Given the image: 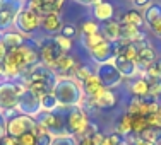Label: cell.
Returning a JSON list of instances; mask_svg holds the SVG:
<instances>
[{
	"mask_svg": "<svg viewBox=\"0 0 161 145\" xmlns=\"http://www.w3.org/2000/svg\"><path fill=\"white\" fill-rule=\"evenodd\" d=\"M147 127V116L146 114H132V132L139 135Z\"/></svg>",
	"mask_w": 161,
	"mask_h": 145,
	"instance_id": "cell-30",
	"label": "cell"
},
{
	"mask_svg": "<svg viewBox=\"0 0 161 145\" xmlns=\"http://www.w3.org/2000/svg\"><path fill=\"white\" fill-rule=\"evenodd\" d=\"M125 138H127L132 145H156V143H151V142H146V140H142L139 135H136V133H130L129 137H125Z\"/></svg>",
	"mask_w": 161,
	"mask_h": 145,
	"instance_id": "cell-39",
	"label": "cell"
},
{
	"mask_svg": "<svg viewBox=\"0 0 161 145\" xmlns=\"http://www.w3.org/2000/svg\"><path fill=\"white\" fill-rule=\"evenodd\" d=\"M19 33H22L24 36H33L38 29L41 28V14L33 10L31 7H28L24 3V7L21 9V12L17 14L16 19V26Z\"/></svg>",
	"mask_w": 161,
	"mask_h": 145,
	"instance_id": "cell-4",
	"label": "cell"
},
{
	"mask_svg": "<svg viewBox=\"0 0 161 145\" xmlns=\"http://www.w3.org/2000/svg\"><path fill=\"white\" fill-rule=\"evenodd\" d=\"M118 55H120V43H118V41H105V43L99 44L98 48H94L89 51L91 60L96 65L113 62L115 56H118Z\"/></svg>",
	"mask_w": 161,
	"mask_h": 145,
	"instance_id": "cell-12",
	"label": "cell"
},
{
	"mask_svg": "<svg viewBox=\"0 0 161 145\" xmlns=\"http://www.w3.org/2000/svg\"><path fill=\"white\" fill-rule=\"evenodd\" d=\"M34 135H36V145H52V140H53V133H50L47 128L40 127V125L36 123V127H34Z\"/></svg>",
	"mask_w": 161,
	"mask_h": 145,
	"instance_id": "cell-29",
	"label": "cell"
},
{
	"mask_svg": "<svg viewBox=\"0 0 161 145\" xmlns=\"http://www.w3.org/2000/svg\"><path fill=\"white\" fill-rule=\"evenodd\" d=\"M24 89H26V85L21 79L0 82V113L3 114V118L16 113L19 96L22 94Z\"/></svg>",
	"mask_w": 161,
	"mask_h": 145,
	"instance_id": "cell-2",
	"label": "cell"
},
{
	"mask_svg": "<svg viewBox=\"0 0 161 145\" xmlns=\"http://www.w3.org/2000/svg\"><path fill=\"white\" fill-rule=\"evenodd\" d=\"M129 91L132 96L136 97H146L149 96V82L146 77H136L130 80V85H129Z\"/></svg>",
	"mask_w": 161,
	"mask_h": 145,
	"instance_id": "cell-22",
	"label": "cell"
},
{
	"mask_svg": "<svg viewBox=\"0 0 161 145\" xmlns=\"http://www.w3.org/2000/svg\"><path fill=\"white\" fill-rule=\"evenodd\" d=\"M26 38L28 36H24L22 33H19L17 29L16 31H7V33L2 34V43H3V46H5L7 51H12V49L21 48L22 44L26 43Z\"/></svg>",
	"mask_w": 161,
	"mask_h": 145,
	"instance_id": "cell-19",
	"label": "cell"
},
{
	"mask_svg": "<svg viewBox=\"0 0 161 145\" xmlns=\"http://www.w3.org/2000/svg\"><path fill=\"white\" fill-rule=\"evenodd\" d=\"M75 67H77V60H75L70 53H64V55L55 62L53 70H55V74L58 75V77H62V75H72V72H74Z\"/></svg>",
	"mask_w": 161,
	"mask_h": 145,
	"instance_id": "cell-16",
	"label": "cell"
},
{
	"mask_svg": "<svg viewBox=\"0 0 161 145\" xmlns=\"http://www.w3.org/2000/svg\"><path fill=\"white\" fill-rule=\"evenodd\" d=\"M34 127H36V121L28 114H21L16 111L5 118V133L14 137V138H19L24 133L33 132Z\"/></svg>",
	"mask_w": 161,
	"mask_h": 145,
	"instance_id": "cell-5",
	"label": "cell"
},
{
	"mask_svg": "<svg viewBox=\"0 0 161 145\" xmlns=\"http://www.w3.org/2000/svg\"><path fill=\"white\" fill-rule=\"evenodd\" d=\"M94 74H96V77L99 79V82L103 84L105 89H112L113 91L115 87L122 85V82H124V77H122V74L118 72V68L115 67L113 62H106V63L96 65Z\"/></svg>",
	"mask_w": 161,
	"mask_h": 145,
	"instance_id": "cell-9",
	"label": "cell"
},
{
	"mask_svg": "<svg viewBox=\"0 0 161 145\" xmlns=\"http://www.w3.org/2000/svg\"><path fill=\"white\" fill-rule=\"evenodd\" d=\"M96 33H99V24L94 19L84 21L80 24V36H89V34H96Z\"/></svg>",
	"mask_w": 161,
	"mask_h": 145,
	"instance_id": "cell-31",
	"label": "cell"
},
{
	"mask_svg": "<svg viewBox=\"0 0 161 145\" xmlns=\"http://www.w3.org/2000/svg\"><path fill=\"white\" fill-rule=\"evenodd\" d=\"M99 31L106 38V41H120L122 38V26L118 22V19H110L106 22H101Z\"/></svg>",
	"mask_w": 161,
	"mask_h": 145,
	"instance_id": "cell-17",
	"label": "cell"
},
{
	"mask_svg": "<svg viewBox=\"0 0 161 145\" xmlns=\"http://www.w3.org/2000/svg\"><path fill=\"white\" fill-rule=\"evenodd\" d=\"M93 104H94V108H96V109H101V111H110V109H113L115 106L118 104L117 94H115L112 89H105L101 94H98V96L93 99Z\"/></svg>",
	"mask_w": 161,
	"mask_h": 145,
	"instance_id": "cell-15",
	"label": "cell"
},
{
	"mask_svg": "<svg viewBox=\"0 0 161 145\" xmlns=\"http://www.w3.org/2000/svg\"><path fill=\"white\" fill-rule=\"evenodd\" d=\"M93 17L98 22H106L110 19H115V7L106 0H99L93 5Z\"/></svg>",
	"mask_w": 161,
	"mask_h": 145,
	"instance_id": "cell-18",
	"label": "cell"
},
{
	"mask_svg": "<svg viewBox=\"0 0 161 145\" xmlns=\"http://www.w3.org/2000/svg\"><path fill=\"white\" fill-rule=\"evenodd\" d=\"M17 143L19 145H36V135H34V132H28L24 135H21L17 138Z\"/></svg>",
	"mask_w": 161,
	"mask_h": 145,
	"instance_id": "cell-36",
	"label": "cell"
},
{
	"mask_svg": "<svg viewBox=\"0 0 161 145\" xmlns=\"http://www.w3.org/2000/svg\"><path fill=\"white\" fill-rule=\"evenodd\" d=\"M52 92L57 97L60 108H64V109L82 106V101L86 99L80 82L77 79L70 77V75H62V77L57 79V84Z\"/></svg>",
	"mask_w": 161,
	"mask_h": 145,
	"instance_id": "cell-1",
	"label": "cell"
},
{
	"mask_svg": "<svg viewBox=\"0 0 161 145\" xmlns=\"http://www.w3.org/2000/svg\"><path fill=\"white\" fill-rule=\"evenodd\" d=\"M149 29H151V31L154 33L158 38H161V17H159L158 21H156L154 24H153V26H149Z\"/></svg>",
	"mask_w": 161,
	"mask_h": 145,
	"instance_id": "cell-41",
	"label": "cell"
},
{
	"mask_svg": "<svg viewBox=\"0 0 161 145\" xmlns=\"http://www.w3.org/2000/svg\"><path fill=\"white\" fill-rule=\"evenodd\" d=\"M154 0H130V5L136 10H146Z\"/></svg>",
	"mask_w": 161,
	"mask_h": 145,
	"instance_id": "cell-38",
	"label": "cell"
},
{
	"mask_svg": "<svg viewBox=\"0 0 161 145\" xmlns=\"http://www.w3.org/2000/svg\"><path fill=\"white\" fill-rule=\"evenodd\" d=\"M65 111L67 109H64V108L55 111V113L40 111L34 116V121L40 127L47 128L53 135H64V133H67V128H65Z\"/></svg>",
	"mask_w": 161,
	"mask_h": 145,
	"instance_id": "cell-6",
	"label": "cell"
},
{
	"mask_svg": "<svg viewBox=\"0 0 161 145\" xmlns=\"http://www.w3.org/2000/svg\"><path fill=\"white\" fill-rule=\"evenodd\" d=\"M0 145H19V143H17V138H14V137H10L5 133V135L0 138Z\"/></svg>",
	"mask_w": 161,
	"mask_h": 145,
	"instance_id": "cell-40",
	"label": "cell"
},
{
	"mask_svg": "<svg viewBox=\"0 0 161 145\" xmlns=\"http://www.w3.org/2000/svg\"><path fill=\"white\" fill-rule=\"evenodd\" d=\"M134 46H136V51H137V67H139V77L144 74L146 70H147L149 67H151L153 63L158 60V51L154 49L151 43L147 41H139V43H134Z\"/></svg>",
	"mask_w": 161,
	"mask_h": 145,
	"instance_id": "cell-10",
	"label": "cell"
},
{
	"mask_svg": "<svg viewBox=\"0 0 161 145\" xmlns=\"http://www.w3.org/2000/svg\"><path fill=\"white\" fill-rule=\"evenodd\" d=\"M36 2H38V12L41 16H47V14L60 12L64 9L65 0H36Z\"/></svg>",
	"mask_w": 161,
	"mask_h": 145,
	"instance_id": "cell-23",
	"label": "cell"
},
{
	"mask_svg": "<svg viewBox=\"0 0 161 145\" xmlns=\"http://www.w3.org/2000/svg\"><path fill=\"white\" fill-rule=\"evenodd\" d=\"M113 132L120 133L122 137H129L130 133H134V132H132V114L127 113V111L122 114V116L118 118L117 125H115V130H113Z\"/></svg>",
	"mask_w": 161,
	"mask_h": 145,
	"instance_id": "cell-24",
	"label": "cell"
},
{
	"mask_svg": "<svg viewBox=\"0 0 161 145\" xmlns=\"http://www.w3.org/2000/svg\"><path fill=\"white\" fill-rule=\"evenodd\" d=\"M124 140H125V137H122L120 133H117V132H112V133H108V135H103L99 145H120Z\"/></svg>",
	"mask_w": 161,
	"mask_h": 145,
	"instance_id": "cell-32",
	"label": "cell"
},
{
	"mask_svg": "<svg viewBox=\"0 0 161 145\" xmlns=\"http://www.w3.org/2000/svg\"><path fill=\"white\" fill-rule=\"evenodd\" d=\"M3 135H5V118L0 113V138H2Z\"/></svg>",
	"mask_w": 161,
	"mask_h": 145,
	"instance_id": "cell-43",
	"label": "cell"
},
{
	"mask_svg": "<svg viewBox=\"0 0 161 145\" xmlns=\"http://www.w3.org/2000/svg\"><path fill=\"white\" fill-rule=\"evenodd\" d=\"M142 17H144V22L147 26H153L156 21L161 17V3L159 2H153L151 5L147 7L146 10H142Z\"/></svg>",
	"mask_w": 161,
	"mask_h": 145,
	"instance_id": "cell-25",
	"label": "cell"
},
{
	"mask_svg": "<svg viewBox=\"0 0 161 145\" xmlns=\"http://www.w3.org/2000/svg\"><path fill=\"white\" fill-rule=\"evenodd\" d=\"M52 145H77V138L69 133H64V135H55L52 140Z\"/></svg>",
	"mask_w": 161,
	"mask_h": 145,
	"instance_id": "cell-34",
	"label": "cell"
},
{
	"mask_svg": "<svg viewBox=\"0 0 161 145\" xmlns=\"http://www.w3.org/2000/svg\"><path fill=\"white\" fill-rule=\"evenodd\" d=\"M53 38H55L57 44L60 46V49H62L64 53H70V51H72V46H74V41H72V39H69V38L62 36V34H55Z\"/></svg>",
	"mask_w": 161,
	"mask_h": 145,
	"instance_id": "cell-35",
	"label": "cell"
},
{
	"mask_svg": "<svg viewBox=\"0 0 161 145\" xmlns=\"http://www.w3.org/2000/svg\"><path fill=\"white\" fill-rule=\"evenodd\" d=\"M58 109H62V108H60L57 97L53 96V92H48V94H45V96H41V111L55 113V111H58Z\"/></svg>",
	"mask_w": 161,
	"mask_h": 145,
	"instance_id": "cell-28",
	"label": "cell"
},
{
	"mask_svg": "<svg viewBox=\"0 0 161 145\" xmlns=\"http://www.w3.org/2000/svg\"><path fill=\"white\" fill-rule=\"evenodd\" d=\"M80 41H82V46L87 49V51H91V49L98 48L99 44H103L106 41V38L101 34V31L96 33V34H89V36H80Z\"/></svg>",
	"mask_w": 161,
	"mask_h": 145,
	"instance_id": "cell-27",
	"label": "cell"
},
{
	"mask_svg": "<svg viewBox=\"0 0 161 145\" xmlns=\"http://www.w3.org/2000/svg\"><path fill=\"white\" fill-rule=\"evenodd\" d=\"M72 2L79 3V5H91V7H93L94 3H98V2H99V0H72Z\"/></svg>",
	"mask_w": 161,
	"mask_h": 145,
	"instance_id": "cell-42",
	"label": "cell"
},
{
	"mask_svg": "<svg viewBox=\"0 0 161 145\" xmlns=\"http://www.w3.org/2000/svg\"><path fill=\"white\" fill-rule=\"evenodd\" d=\"M159 62H161V56H159Z\"/></svg>",
	"mask_w": 161,
	"mask_h": 145,
	"instance_id": "cell-46",
	"label": "cell"
},
{
	"mask_svg": "<svg viewBox=\"0 0 161 145\" xmlns=\"http://www.w3.org/2000/svg\"><path fill=\"white\" fill-rule=\"evenodd\" d=\"M58 34H62V36L74 41V38L79 34V29H77V26H75L74 22H64V26H62V29H60Z\"/></svg>",
	"mask_w": 161,
	"mask_h": 145,
	"instance_id": "cell-33",
	"label": "cell"
},
{
	"mask_svg": "<svg viewBox=\"0 0 161 145\" xmlns=\"http://www.w3.org/2000/svg\"><path fill=\"white\" fill-rule=\"evenodd\" d=\"M113 63H115V67L118 68V72L122 74L124 80L125 79H127V80H132V79H136L137 75H139V67H137L136 60H130V58H125V56L118 55V56H115Z\"/></svg>",
	"mask_w": 161,
	"mask_h": 145,
	"instance_id": "cell-13",
	"label": "cell"
},
{
	"mask_svg": "<svg viewBox=\"0 0 161 145\" xmlns=\"http://www.w3.org/2000/svg\"><path fill=\"white\" fill-rule=\"evenodd\" d=\"M16 111L21 113V114H28V116L34 118L41 111V97L38 96V94H34L31 89L26 87V89L22 91V94L19 96Z\"/></svg>",
	"mask_w": 161,
	"mask_h": 145,
	"instance_id": "cell-11",
	"label": "cell"
},
{
	"mask_svg": "<svg viewBox=\"0 0 161 145\" xmlns=\"http://www.w3.org/2000/svg\"><path fill=\"white\" fill-rule=\"evenodd\" d=\"M147 125H151V127H159V128H161V109L147 114Z\"/></svg>",
	"mask_w": 161,
	"mask_h": 145,
	"instance_id": "cell-37",
	"label": "cell"
},
{
	"mask_svg": "<svg viewBox=\"0 0 161 145\" xmlns=\"http://www.w3.org/2000/svg\"><path fill=\"white\" fill-rule=\"evenodd\" d=\"M24 0H3L0 5V34L12 31L16 26L17 14L24 7Z\"/></svg>",
	"mask_w": 161,
	"mask_h": 145,
	"instance_id": "cell-7",
	"label": "cell"
},
{
	"mask_svg": "<svg viewBox=\"0 0 161 145\" xmlns=\"http://www.w3.org/2000/svg\"><path fill=\"white\" fill-rule=\"evenodd\" d=\"M120 145H132V143H130V142H129V140H127V138H125V140H124V142H122Z\"/></svg>",
	"mask_w": 161,
	"mask_h": 145,
	"instance_id": "cell-44",
	"label": "cell"
},
{
	"mask_svg": "<svg viewBox=\"0 0 161 145\" xmlns=\"http://www.w3.org/2000/svg\"><path fill=\"white\" fill-rule=\"evenodd\" d=\"M24 2H26V0H24Z\"/></svg>",
	"mask_w": 161,
	"mask_h": 145,
	"instance_id": "cell-47",
	"label": "cell"
},
{
	"mask_svg": "<svg viewBox=\"0 0 161 145\" xmlns=\"http://www.w3.org/2000/svg\"><path fill=\"white\" fill-rule=\"evenodd\" d=\"M89 123H91V120L87 116L86 109L80 108V106H75V108H70L65 111V128H67V133L75 137V138H80L86 133Z\"/></svg>",
	"mask_w": 161,
	"mask_h": 145,
	"instance_id": "cell-3",
	"label": "cell"
},
{
	"mask_svg": "<svg viewBox=\"0 0 161 145\" xmlns=\"http://www.w3.org/2000/svg\"><path fill=\"white\" fill-rule=\"evenodd\" d=\"M2 2H3V0H0V5H2Z\"/></svg>",
	"mask_w": 161,
	"mask_h": 145,
	"instance_id": "cell-45",
	"label": "cell"
},
{
	"mask_svg": "<svg viewBox=\"0 0 161 145\" xmlns=\"http://www.w3.org/2000/svg\"><path fill=\"white\" fill-rule=\"evenodd\" d=\"M80 85H82L84 96H86V97H91V99H94L98 94H101L103 91H105V87H103L101 82H99V79L96 77V74L89 75V77H87L84 82H80Z\"/></svg>",
	"mask_w": 161,
	"mask_h": 145,
	"instance_id": "cell-20",
	"label": "cell"
},
{
	"mask_svg": "<svg viewBox=\"0 0 161 145\" xmlns=\"http://www.w3.org/2000/svg\"><path fill=\"white\" fill-rule=\"evenodd\" d=\"M139 137L146 142H151V143H156L159 145L161 142V128L159 127H151V125H147L142 132L139 133Z\"/></svg>",
	"mask_w": 161,
	"mask_h": 145,
	"instance_id": "cell-26",
	"label": "cell"
},
{
	"mask_svg": "<svg viewBox=\"0 0 161 145\" xmlns=\"http://www.w3.org/2000/svg\"><path fill=\"white\" fill-rule=\"evenodd\" d=\"M38 41V48H40V60L41 63H45L47 67L53 68L55 62L64 55V51L60 49V46L57 44L53 36H43V38H36Z\"/></svg>",
	"mask_w": 161,
	"mask_h": 145,
	"instance_id": "cell-8",
	"label": "cell"
},
{
	"mask_svg": "<svg viewBox=\"0 0 161 145\" xmlns=\"http://www.w3.org/2000/svg\"><path fill=\"white\" fill-rule=\"evenodd\" d=\"M62 26H64V21H62L60 12L41 16V29H43L48 36H55V34H58L60 29H62Z\"/></svg>",
	"mask_w": 161,
	"mask_h": 145,
	"instance_id": "cell-14",
	"label": "cell"
},
{
	"mask_svg": "<svg viewBox=\"0 0 161 145\" xmlns=\"http://www.w3.org/2000/svg\"><path fill=\"white\" fill-rule=\"evenodd\" d=\"M118 22H120L122 26H132V28H137V29H142V26L146 24L142 12H139V10H136V9H130L127 12H124V16H120Z\"/></svg>",
	"mask_w": 161,
	"mask_h": 145,
	"instance_id": "cell-21",
	"label": "cell"
}]
</instances>
